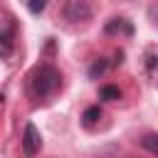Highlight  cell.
<instances>
[{
  "label": "cell",
  "mask_w": 158,
  "mask_h": 158,
  "mask_svg": "<svg viewBox=\"0 0 158 158\" xmlns=\"http://www.w3.org/2000/svg\"><path fill=\"white\" fill-rule=\"evenodd\" d=\"M116 30L123 32V35H131V25H128L123 17H114V20L106 25V32H116Z\"/></svg>",
  "instance_id": "4"
},
{
  "label": "cell",
  "mask_w": 158,
  "mask_h": 158,
  "mask_svg": "<svg viewBox=\"0 0 158 158\" xmlns=\"http://www.w3.org/2000/svg\"><path fill=\"white\" fill-rule=\"evenodd\" d=\"M101 99H106V101H114V99H121V91H118V86H101Z\"/></svg>",
  "instance_id": "6"
},
{
  "label": "cell",
  "mask_w": 158,
  "mask_h": 158,
  "mask_svg": "<svg viewBox=\"0 0 158 158\" xmlns=\"http://www.w3.org/2000/svg\"><path fill=\"white\" fill-rule=\"evenodd\" d=\"M104 69H106V64H104V62H99V64H94V67H91V72H89V74H91V77H96V74H101Z\"/></svg>",
  "instance_id": "10"
},
{
  "label": "cell",
  "mask_w": 158,
  "mask_h": 158,
  "mask_svg": "<svg viewBox=\"0 0 158 158\" xmlns=\"http://www.w3.org/2000/svg\"><path fill=\"white\" fill-rule=\"evenodd\" d=\"M64 17L69 22H86L91 17V7L86 0H67L64 2Z\"/></svg>",
  "instance_id": "2"
},
{
  "label": "cell",
  "mask_w": 158,
  "mask_h": 158,
  "mask_svg": "<svg viewBox=\"0 0 158 158\" xmlns=\"http://www.w3.org/2000/svg\"><path fill=\"white\" fill-rule=\"evenodd\" d=\"M99 116H101V109H99V106H89V109L84 111V123H94Z\"/></svg>",
  "instance_id": "7"
},
{
  "label": "cell",
  "mask_w": 158,
  "mask_h": 158,
  "mask_svg": "<svg viewBox=\"0 0 158 158\" xmlns=\"http://www.w3.org/2000/svg\"><path fill=\"white\" fill-rule=\"evenodd\" d=\"M59 86H62V77H59V72H57L52 64H42V67L35 72V79H32V94H35L37 99H47V96H52Z\"/></svg>",
  "instance_id": "1"
},
{
  "label": "cell",
  "mask_w": 158,
  "mask_h": 158,
  "mask_svg": "<svg viewBox=\"0 0 158 158\" xmlns=\"http://www.w3.org/2000/svg\"><path fill=\"white\" fill-rule=\"evenodd\" d=\"M22 148H25V156H37V153H40V148H42V136H40V128H37L35 123H27V126H25Z\"/></svg>",
  "instance_id": "3"
},
{
  "label": "cell",
  "mask_w": 158,
  "mask_h": 158,
  "mask_svg": "<svg viewBox=\"0 0 158 158\" xmlns=\"http://www.w3.org/2000/svg\"><path fill=\"white\" fill-rule=\"evenodd\" d=\"M27 10H30L32 15H40V12L44 10V0H30V2H27Z\"/></svg>",
  "instance_id": "8"
},
{
  "label": "cell",
  "mask_w": 158,
  "mask_h": 158,
  "mask_svg": "<svg viewBox=\"0 0 158 158\" xmlns=\"http://www.w3.org/2000/svg\"><path fill=\"white\" fill-rule=\"evenodd\" d=\"M148 20L153 27H158V2H151L148 5Z\"/></svg>",
  "instance_id": "9"
},
{
  "label": "cell",
  "mask_w": 158,
  "mask_h": 158,
  "mask_svg": "<svg viewBox=\"0 0 158 158\" xmlns=\"http://www.w3.org/2000/svg\"><path fill=\"white\" fill-rule=\"evenodd\" d=\"M141 146H143L146 151H151V153L158 156V133H146V136L141 138Z\"/></svg>",
  "instance_id": "5"
}]
</instances>
